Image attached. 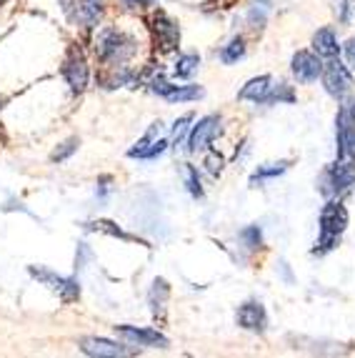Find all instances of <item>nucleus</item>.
I'll use <instances>...</instances> for the list:
<instances>
[{
  "mask_svg": "<svg viewBox=\"0 0 355 358\" xmlns=\"http://www.w3.org/2000/svg\"><path fill=\"white\" fill-rule=\"evenodd\" d=\"M93 50L98 60L106 63L108 68H123L138 53V41L131 33L108 25V28H101L95 33Z\"/></svg>",
  "mask_w": 355,
  "mask_h": 358,
  "instance_id": "f257e3e1",
  "label": "nucleus"
},
{
  "mask_svg": "<svg viewBox=\"0 0 355 358\" xmlns=\"http://www.w3.org/2000/svg\"><path fill=\"white\" fill-rule=\"evenodd\" d=\"M348 228V210L340 201H328L320 210V238L315 243V253H326L335 248L343 231Z\"/></svg>",
  "mask_w": 355,
  "mask_h": 358,
  "instance_id": "f03ea898",
  "label": "nucleus"
},
{
  "mask_svg": "<svg viewBox=\"0 0 355 358\" xmlns=\"http://www.w3.org/2000/svg\"><path fill=\"white\" fill-rule=\"evenodd\" d=\"M145 85H148V90L153 93V96L163 98V101L168 103H196V101H203L205 98V88L198 83H173L171 78L166 76V73H155V76H150L148 80H145Z\"/></svg>",
  "mask_w": 355,
  "mask_h": 358,
  "instance_id": "7ed1b4c3",
  "label": "nucleus"
},
{
  "mask_svg": "<svg viewBox=\"0 0 355 358\" xmlns=\"http://www.w3.org/2000/svg\"><path fill=\"white\" fill-rule=\"evenodd\" d=\"M320 80H323V88H326L328 96L335 98V101H345V98L353 93V85H355L353 73H350V68L340 60V55L328 60Z\"/></svg>",
  "mask_w": 355,
  "mask_h": 358,
  "instance_id": "20e7f679",
  "label": "nucleus"
},
{
  "mask_svg": "<svg viewBox=\"0 0 355 358\" xmlns=\"http://www.w3.org/2000/svg\"><path fill=\"white\" fill-rule=\"evenodd\" d=\"M355 185V161H345V158H338L335 163L326 168L323 173V185L320 191L326 193L328 198L343 196Z\"/></svg>",
  "mask_w": 355,
  "mask_h": 358,
  "instance_id": "39448f33",
  "label": "nucleus"
},
{
  "mask_svg": "<svg viewBox=\"0 0 355 358\" xmlns=\"http://www.w3.org/2000/svg\"><path fill=\"white\" fill-rule=\"evenodd\" d=\"M60 73H63V78H66V83L71 85L73 93H83L90 80V68H88V60H85L83 50L73 45V48L68 50L66 60H63V66H60Z\"/></svg>",
  "mask_w": 355,
  "mask_h": 358,
  "instance_id": "423d86ee",
  "label": "nucleus"
},
{
  "mask_svg": "<svg viewBox=\"0 0 355 358\" xmlns=\"http://www.w3.org/2000/svg\"><path fill=\"white\" fill-rule=\"evenodd\" d=\"M323 68H326V63H323V58H320L318 53H313V50H298V53H293V58H290V73H293V78H296L300 85L318 83L320 76H323Z\"/></svg>",
  "mask_w": 355,
  "mask_h": 358,
  "instance_id": "0eeeda50",
  "label": "nucleus"
},
{
  "mask_svg": "<svg viewBox=\"0 0 355 358\" xmlns=\"http://www.w3.org/2000/svg\"><path fill=\"white\" fill-rule=\"evenodd\" d=\"M150 28H153L155 43L160 45L163 53H173V50L180 48V28H178L175 20L168 15L166 10H155L153 18H150Z\"/></svg>",
  "mask_w": 355,
  "mask_h": 358,
  "instance_id": "6e6552de",
  "label": "nucleus"
},
{
  "mask_svg": "<svg viewBox=\"0 0 355 358\" xmlns=\"http://www.w3.org/2000/svg\"><path fill=\"white\" fill-rule=\"evenodd\" d=\"M80 351L90 358H136L138 348L125 346V343H115V341L108 338H95V336H88V338L80 341Z\"/></svg>",
  "mask_w": 355,
  "mask_h": 358,
  "instance_id": "1a4fd4ad",
  "label": "nucleus"
},
{
  "mask_svg": "<svg viewBox=\"0 0 355 358\" xmlns=\"http://www.w3.org/2000/svg\"><path fill=\"white\" fill-rule=\"evenodd\" d=\"M220 115L210 113V115H203V118L196 120V126L190 128L188 133V153H198V150H205L208 145L213 143L215 136L220 133Z\"/></svg>",
  "mask_w": 355,
  "mask_h": 358,
  "instance_id": "9d476101",
  "label": "nucleus"
},
{
  "mask_svg": "<svg viewBox=\"0 0 355 358\" xmlns=\"http://www.w3.org/2000/svg\"><path fill=\"white\" fill-rule=\"evenodd\" d=\"M160 126L163 123H153V126L148 128V133L138 141L136 145H133L131 150H128V158H138V161H155L158 155H163L168 150V138L160 136Z\"/></svg>",
  "mask_w": 355,
  "mask_h": 358,
  "instance_id": "9b49d317",
  "label": "nucleus"
},
{
  "mask_svg": "<svg viewBox=\"0 0 355 358\" xmlns=\"http://www.w3.org/2000/svg\"><path fill=\"white\" fill-rule=\"evenodd\" d=\"M335 143H338V158L355 161V123H350L343 108L335 115Z\"/></svg>",
  "mask_w": 355,
  "mask_h": 358,
  "instance_id": "f8f14e48",
  "label": "nucleus"
},
{
  "mask_svg": "<svg viewBox=\"0 0 355 358\" xmlns=\"http://www.w3.org/2000/svg\"><path fill=\"white\" fill-rule=\"evenodd\" d=\"M273 83H275V78L273 76H255V78H250L243 88L238 90V98H240V101L255 103V106H263L268 93H270Z\"/></svg>",
  "mask_w": 355,
  "mask_h": 358,
  "instance_id": "ddd939ff",
  "label": "nucleus"
},
{
  "mask_svg": "<svg viewBox=\"0 0 355 358\" xmlns=\"http://www.w3.org/2000/svg\"><path fill=\"white\" fill-rule=\"evenodd\" d=\"M115 334L133 341L138 346H168V338L153 329H136V326H115Z\"/></svg>",
  "mask_w": 355,
  "mask_h": 358,
  "instance_id": "4468645a",
  "label": "nucleus"
},
{
  "mask_svg": "<svg viewBox=\"0 0 355 358\" xmlns=\"http://www.w3.org/2000/svg\"><path fill=\"white\" fill-rule=\"evenodd\" d=\"M238 326H243V329H248V331H266V326H268L266 308H263L261 303H255V301L243 303L238 308Z\"/></svg>",
  "mask_w": 355,
  "mask_h": 358,
  "instance_id": "2eb2a0df",
  "label": "nucleus"
},
{
  "mask_svg": "<svg viewBox=\"0 0 355 358\" xmlns=\"http://www.w3.org/2000/svg\"><path fill=\"white\" fill-rule=\"evenodd\" d=\"M340 50H343V45L338 43V36L333 28H320L313 36V53H318L320 58H326V60L338 58Z\"/></svg>",
  "mask_w": 355,
  "mask_h": 358,
  "instance_id": "dca6fc26",
  "label": "nucleus"
},
{
  "mask_svg": "<svg viewBox=\"0 0 355 358\" xmlns=\"http://www.w3.org/2000/svg\"><path fill=\"white\" fill-rule=\"evenodd\" d=\"M33 275L36 278H41L43 283H48V286L53 288L55 293H60V299L66 301V303H71V301L78 299V286L75 281H71V278H60V275H53V273H48V271H36L33 268Z\"/></svg>",
  "mask_w": 355,
  "mask_h": 358,
  "instance_id": "f3484780",
  "label": "nucleus"
},
{
  "mask_svg": "<svg viewBox=\"0 0 355 358\" xmlns=\"http://www.w3.org/2000/svg\"><path fill=\"white\" fill-rule=\"evenodd\" d=\"M201 68V55L198 53H178V58L173 60V78L178 80H188L193 78Z\"/></svg>",
  "mask_w": 355,
  "mask_h": 358,
  "instance_id": "a211bd4d",
  "label": "nucleus"
},
{
  "mask_svg": "<svg viewBox=\"0 0 355 358\" xmlns=\"http://www.w3.org/2000/svg\"><path fill=\"white\" fill-rule=\"evenodd\" d=\"M245 53H248L245 36H233L231 41L218 50V58H220V63H225V66H233V63H238V60H243Z\"/></svg>",
  "mask_w": 355,
  "mask_h": 358,
  "instance_id": "6ab92c4d",
  "label": "nucleus"
},
{
  "mask_svg": "<svg viewBox=\"0 0 355 358\" xmlns=\"http://www.w3.org/2000/svg\"><path fill=\"white\" fill-rule=\"evenodd\" d=\"M288 168H290L288 161L263 163V166H258V171L250 176V185H261V183H266V180H270V178H278V176H283Z\"/></svg>",
  "mask_w": 355,
  "mask_h": 358,
  "instance_id": "aec40b11",
  "label": "nucleus"
},
{
  "mask_svg": "<svg viewBox=\"0 0 355 358\" xmlns=\"http://www.w3.org/2000/svg\"><path fill=\"white\" fill-rule=\"evenodd\" d=\"M268 13H270V0H255L253 6L248 8V25L253 30H263L268 23Z\"/></svg>",
  "mask_w": 355,
  "mask_h": 358,
  "instance_id": "412c9836",
  "label": "nucleus"
},
{
  "mask_svg": "<svg viewBox=\"0 0 355 358\" xmlns=\"http://www.w3.org/2000/svg\"><path fill=\"white\" fill-rule=\"evenodd\" d=\"M296 90H293V85H288V83H273V88H270V93H268V98H266V103L263 106H280V103H296Z\"/></svg>",
  "mask_w": 355,
  "mask_h": 358,
  "instance_id": "4be33fe9",
  "label": "nucleus"
},
{
  "mask_svg": "<svg viewBox=\"0 0 355 358\" xmlns=\"http://www.w3.org/2000/svg\"><path fill=\"white\" fill-rule=\"evenodd\" d=\"M193 123H196V113H183L180 118H175V123L171 126V143L175 145V148L183 143V138H188Z\"/></svg>",
  "mask_w": 355,
  "mask_h": 358,
  "instance_id": "5701e85b",
  "label": "nucleus"
},
{
  "mask_svg": "<svg viewBox=\"0 0 355 358\" xmlns=\"http://www.w3.org/2000/svg\"><path fill=\"white\" fill-rule=\"evenodd\" d=\"M185 185H188V191L193 198H203V183H201V176H198V168L193 163H185Z\"/></svg>",
  "mask_w": 355,
  "mask_h": 358,
  "instance_id": "b1692460",
  "label": "nucleus"
},
{
  "mask_svg": "<svg viewBox=\"0 0 355 358\" xmlns=\"http://www.w3.org/2000/svg\"><path fill=\"white\" fill-rule=\"evenodd\" d=\"M78 145H80V141H78V138H68V141H63V143H60L58 148L50 153V161H53V163L68 161V158H71V155L78 150Z\"/></svg>",
  "mask_w": 355,
  "mask_h": 358,
  "instance_id": "393cba45",
  "label": "nucleus"
},
{
  "mask_svg": "<svg viewBox=\"0 0 355 358\" xmlns=\"http://www.w3.org/2000/svg\"><path fill=\"white\" fill-rule=\"evenodd\" d=\"M223 166H225V158L220 153H215V150H208L205 155V168L210 176H220L223 173Z\"/></svg>",
  "mask_w": 355,
  "mask_h": 358,
  "instance_id": "a878e982",
  "label": "nucleus"
},
{
  "mask_svg": "<svg viewBox=\"0 0 355 358\" xmlns=\"http://www.w3.org/2000/svg\"><path fill=\"white\" fill-rule=\"evenodd\" d=\"M240 238H243V243L248 245V248H258V245H261V241H263L261 228H258V226L243 228V231H240Z\"/></svg>",
  "mask_w": 355,
  "mask_h": 358,
  "instance_id": "bb28decb",
  "label": "nucleus"
},
{
  "mask_svg": "<svg viewBox=\"0 0 355 358\" xmlns=\"http://www.w3.org/2000/svg\"><path fill=\"white\" fill-rule=\"evenodd\" d=\"M353 0H340L338 3V18H340V23H350V18H353Z\"/></svg>",
  "mask_w": 355,
  "mask_h": 358,
  "instance_id": "cd10ccee",
  "label": "nucleus"
},
{
  "mask_svg": "<svg viewBox=\"0 0 355 358\" xmlns=\"http://www.w3.org/2000/svg\"><path fill=\"white\" fill-rule=\"evenodd\" d=\"M340 108H343V113L348 115L350 123H355V93H350V98Z\"/></svg>",
  "mask_w": 355,
  "mask_h": 358,
  "instance_id": "c85d7f7f",
  "label": "nucleus"
},
{
  "mask_svg": "<svg viewBox=\"0 0 355 358\" xmlns=\"http://www.w3.org/2000/svg\"><path fill=\"white\" fill-rule=\"evenodd\" d=\"M343 50H345V58H348V63L355 68V36L350 38L348 43H345V45H343Z\"/></svg>",
  "mask_w": 355,
  "mask_h": 358,
  "instance_id": "c756f323",
  "label": "nucleus"
},
{
  "mask_svg": "<svg viewBox=\"0 0 355 358\" xmlns=\"http://www.w3.org/2000/svg\"><path fill=\"white\" fill-rule=\"evenodd\" d=\"M123 3H128L131 8H150L153 3H158V0H123Z\"/></svg>",
  "mask_w": 355,
  "mask_h": 358,
  "instance_id": "7c9ffc66",
  "label": "nucleus"
}]
</instances>
